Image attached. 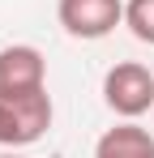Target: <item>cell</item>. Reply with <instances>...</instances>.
Masks as SVG:
<instances>
[{"label":"cell","instance_id":"obj_1","mask_svg":"<svg viewBox=\"0 0 154 158\" xmlns=\"http://www.w3.org/2000/svg\"><path fill=\"white\" fill-rule=\"evenodd\" d=\"M51 94L43 90H30V94H13V98H0V145L4 150H26L34 141H43L51 128Z\"/></svg>","mask_w":154,"mask_h":158},{"label":"cell","instance_id":"obj_2","mask_svg":"<svg viewBox=\"0 0 154 158\" xmlns=\"http://www.w3.org/2000/svg\"><path fill=\"white\" fill-rule=\"evenodd\" d=\"M103 103L120 120H141L154 107V69L141 60H120L103 73Z\"/></svg>","mask_w":154,"mask_h":158},{"label":"cell","instance_id":"obj_3","mask_svg":"<svg viewBox=\"0 0 154 158\" xmlns=\"http://www.w3.org/2000/svg\"><path fill=\"white\" fill-rule=\"evenodd\" d=\"M56 17L69 39H107L116 26H124V0H60Z\"/></svg>","mask_w":154,"mask_h":158},{"label":"cell","instance_id":"obj_4","mask_svg":"<svg viewBox=\"0 0 154 158\" xmlns=\"http://www.w3.org/2000/svg\"><path fill=\"white\" fill-rule=\"evenodd\" d=\"M43 85H47V60L39 47L13 43V47L0 52V98L30 94V90H43Z\"/></svg>","mask_w":154,"mask_h":158},{"label":"cell","instance_id":"obj_5","mask_svg":"<svg viewBox=\"0 0 154 158\" xmlns=\"http://www.w3.org/2000/svg\"><path fill=\"white\" fill-rule=\"evenodd\" d=\"M94 158H154V132L137 120H124L94 141Z\"/></svg>","mask_w":154,"mask_h":158},{"label":"cell","instance_id":"obj_6","mask_svg":"<svg viewBox=\"0 0 154 158\" xmlns=\"http://www.w3.org/2000/svg\"><path fill=\"white\" fill-rule=\"evenodd\" d=\"M124 26L137 43L154 47V0H124Z\"/></svg>","mask_w":154,"mask_h":158},{"label":"cell","instance_id":"obj_7","mask_svg":"<svg viewBox=\"0 0 154 158\" xmlns=\"http://www.w3.org/2000/svg\"><path fill=\"white\" fill-rule=\"evenodd\" d=\"M0 158H26V154H17V150H4V154H0Z\"/></svg>","mask_w":154,"mask_h":158}]
</instances>
